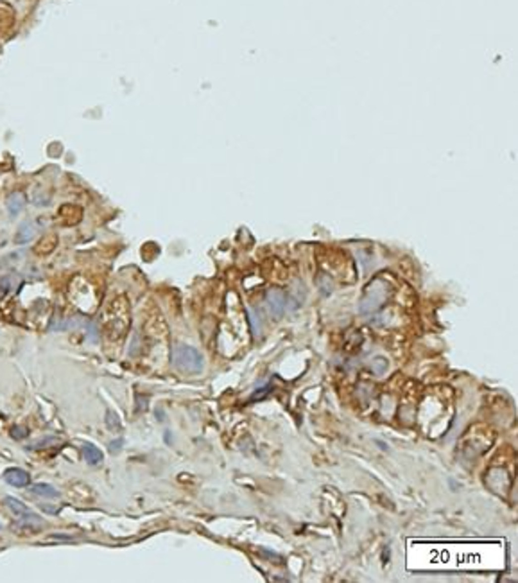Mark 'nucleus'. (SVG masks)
Returning <instances> with one entry per match:
<instances>
[{
    "label": "nucleus",
    "mask_w": 518,
    "mask_h": 583,
    "mask_svg": "<svg viewBox=\"0 0 518 583\" xmlns=\"http://www.w3.org/2000/svg\"><path fill=\"white\" fill-rule=\"evenodd\" d=\"M106 423H108V427L111 429V431H120V420H118L117 413H113V411H108L106 413Z\"/></svg>",
    "instance_id": "9"
},
{
    "label": "nucleus",
    "mask_w": 518,
    "mask_h": 583,
    "mask_svg": "<svg viewBox=\"0 0 518 583\" xmlns=\"http://www.w3.org/2000/svg\"><path fill=\"white\" fill-rule=\"evenodd\" d=\"M29 492L34 495H40V497H47V499H56L59 497V492H57L52 484H47V483H38V484H33L31 488H29Z\"/></svg>",
    "instance_id": "6"
},
{
    "label": "nucleus",
    "mask_w": 518,
    "mask_h": 583,
    "mask_svg": "<svg viewBox=\"0 0 518 583\" xmlns=\"http://www.w3.org/2000/svg\"><path fill=\"white\" fill-rule=\"evenodd\" d=\"M267 303H269V309H271V312H273L276 318H280V316L283 314V309H285V296H283L280 291H271V292H269Z\"/></svg>",
    "instance_id": "5"
},
{
    "label": "nucleus",
    "mask_w": 518,
    "mask_h": 583,
    "mask_svg": "<svg viewBox=\"0 0 518 583\" xmlns=\"http://www.w3.org/2000/svg\"><path fill=\"white\" fill-rule=\"evenodd\" d=\"M5 508L9 510L11 513L14 515V519L20 522V524H24V526H42L43 521L36 515V513L29 512V508L25 506L24 503H20L18 499L11 497V495H7L5 497Z\"/></svg>",
    "instance_id": "2"
},
{
    "label": "nucleus",
    "mask_w": 518,
    "mask_h": 583,
    "mask_svg": "<svg viewBox=\"0 0 518 583\" xmlns=\"http://www.w3.org/2000/svg\"><path fill=\"white\" fill-rule=\"evenodd\" d=\"M25 207V196L22 192H14L7 198V212L11 216H18Z\"/></svg>",
    "instance_id": "7"
},
{
    "label": "nucleus",
    "mask_w": 518,
    "mask_h": 583,
    "mask_svg": "<svg viewBox=\"0 0 518 583\" xmlns=\"http://www.w3.org/2000/svg\"><path fill=\"white\" fill-rule=\"evenodd\" d=\"M81 451H83V456H85L88 465H101L103 463L104 454L101 452L99 447H95L94 443H83Z\"/></svg>",
    "instance_id": "4"
},
{
    "label": "nucleus",
    "mask_w": 518,
    "mask_h": 583,
    "mask_svg": "<svg viewBox=\"0 0 518 583\" xmlns=\"http://www.w3.org/2000/svg\"><path fill=\"white\" fill-rule=\"evenodd\" d=\"M122 445H124V440L122 438H118V440L109 443V452H111V454H117V452L122 451Z\"/></svg>",
    "instance_id": "11"
},
{
    "label": "nucleus",
    "mask_w": 518,
    "mask_h": 583,
    "mask_svg": "<svg viewBox=\"0 0 518 583\" xmlns=\"http://www.w3.org/2000/svg\"><path fill=\"white\" fill-rule=\"evenodd\" d=\"M170 361L176 370L183 373H199L203 370V355L189 345H176L170 353Z\"/></svg>",
    "instance_id": "1"
},
{
    "label": "nucleus",
    "mask_w": 518,
    "mask_h": 583,
    "mask_svg": "<svg viewBox=\"0 0 518 583\" xmlns=\"http://www.w3.org/2000/svg\"><path fill=\"white\" fill-rule=\"evenodd\" d=\"M49 443H61L59 438H45L42 442H36L34 445H31V449H42V447H49Z\"/></svg>",
    "instance_id": "10"
},
{
    "label": "nucleus",
    "mask_w": 518,
    "mask_h": 583,
    "mask_svg": "<svg viewBox=\"0 0 518 583\" xmlns=\"http://www.w3.org/2000/svg\"><path fill=\"white\" fill-rule=\"evenodd\" d=\"M33 237H34L33 225H31V223H24V225L18 228L16 235H14V242H16V244H25V242H29Z\"/></svg>",
    "instance_id": "8"
},
{
    "label": "nucleus",
    "mask_w": 518,
    "mask_h": 583,
    "mask_svg": "<svg viewBox=\"0 0 518 583\" xmlns=\"http://www.w3.org/2000/svg\"><path fill=\"white\" fill-rule=\"evenodd\" d=\"M13 436L20 440V438L27 436V431H25V429H22V427H13Z\"/></svg>",
    "instance_id": "12"
},
{
    "label": "nucleus",
    "mask_w": 518,
    "mask_h": 583,
    "mask_svg": "<svg viewBox=\"0 0 518 583\" xmlns=\"http://www.w3.org/2000/svg\"><path fill=\"white\" fill-rule=\"evenodd\" d=\"M4 479L7 481V484H11V486H16V488H24V486H29V474L24 470V468H7V470L4 472Z\"/></svg>",
    "instance_id": "3"
}]
</instances>
